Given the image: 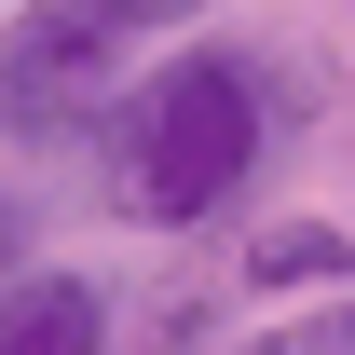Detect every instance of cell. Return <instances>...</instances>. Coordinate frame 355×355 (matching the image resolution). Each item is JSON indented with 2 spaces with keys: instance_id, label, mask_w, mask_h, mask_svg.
I'll use <instances>...</instances> for the list:
<instances>
[{
  "instance_id": "obj_1",
  "label": "cell",
  "mask_w": 355,
  "mask_h": 355,
  "mask_svg": "<svg viewBox=\"0 0 355 355\" xmlns=\"http://www.w3.org/2000/svg\"><path fill=\"white\" fill-rule=\"evenodd\" d=\"M260 137H273V110H260L246 55H178L110 110V205L150 232H191L260 178Z\"/></svg>"
},
{
  "instance_id": "obj_2",
  "label": "cell",
  "mask_w": 355,
  "mask_h": 355,
  "mask_svg": "<svg viewBox=\"0 0 355 355\" xmlns=\"http://www.w3.org/2000/svg\"><path fill=\"white\" fill-rule=\"evenodd\" d=\"M110 55H123V28L96 0H28L0 28V123L14 137H69L83 110H123L110 96Z\"/></svg>"
},
{
  "instance_id": "obj_3",
  "label": "cell",
  "mask_w": 355,
  "mask_h": 355,
  "mask_svg": "<svg viewBox=\"0 0 355 355\" xmlns=\"http://www.w3.org/2000/svg\"><path fill=\"white\" fill-rule=\"evenodd\" d=\"M0 355H110V301L83 273H28L0 287Z\"/></svg>"
},
{
  "instance_id": "obj_4",
  "label": "cell",
  "mask_w": 355,
  "mask_h": 355,
  "mask_svg": "<svg viewBox=\"0 0 355 355\" xmlns=\"http://www.w3.org/2000/svg\"><path fill=\"white\" fill-rule=\"evenodd\" d=\"M246 355H355V287H342V301H314V314H287V328H260Z\"/></svg>"
},
{
  "instance_id": "obj_5",
  "label": "cell",
  "mask_w": 355,
  "mask_h": 355,
  "mask_svg": "<svg viewBox=\"0 0 355 355\" xmlns=\"http://www.w3.org/2000/svg\"><path fill=\"white\" fill-rule=\"evenodd\" d=\"M260 287H314V273H342V246H328V232H260Z\"/></svg>"
},
{
  "instance_id": "obj_6",
  "label": "cell",
  "mask_w": 355,
  "mask_h": 355,
  "mask_svg": "<svg viewBox=\"0 0 355 355\" xmlns=\"http://www.w3.org/2000/svg\"><path fill=\"white\" fill-rule=\"evenodd\" d=\"M96 14H110V28H178L191 0H96Z\"/></svg>"
},
{
  "instance_id": "obj_7",
  "label": "cell",
  "mask_w": 355,
  "mask_h": 355,
  "mask_svg": "<svg viewBox=\"0 0 355 355\" xmlns=\"http://www.w3.org/2000/svg\"><path fill=\"white\" fill-rule=\"evenodd\" d=\"M14 260H28V219H14V205H0V287H14Z\"/></svg>"
}]
</instances>
